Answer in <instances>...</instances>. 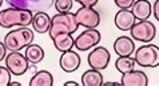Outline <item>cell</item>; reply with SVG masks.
<instances>
[{
	"instance_id": "cell-16",
	"label": "cell",
	"mask_w": 159,
	"mask_h": 86,
	"mask_svg": "<svg viewBox=\"0 0 159 86\" xmlns=\"http://www.w3.org/2000/svg\"><path fill=\"white\" fill-rule=\"evenodd\" d=\"M32 28L36 33H46L50 31V25H51V17L48 16L47 12H38L34 15L32 19Z\"/></svg>"
},
{
	"instance_id": "cell-1",
	"label": "cell",
	"mask_w": 159,
	"mask_h": 86,
	"mask_svg": "<svg viewBox=\"0 0 159 86\" xmlns=\"http://www.w3.org/2000/svg\"><path fill=\"white\" fill-rule=\"evenodd\" d=\"M32 12L19 10V8H6L0 12V27L12 28V27H27L32 23Z\"/></svg>"
},
{
	"instance_id": "cell-7",
	"label": "cell",
	"mask_w": 159,
	"mask_h": 86,
	"mask_svg": "<svg viewBox=\"0 0 159 86\" xmlns=\"http://www.w3.org/2000/svg\"><path fill=\"white\" fill-rule=\"evenodd\" d=\"M4 2L10 4V7L38 14V12H46L48 8H51L55 0H4Z\"/></svg>"
},
{
	"instance_id": "cell-20",
	"label": "cell",
	"mask_w": 159,
	"mask_h": 86,
	"mask_svg": "<svg viewBox=\"0 0 159 86\" xmlns=\"http://www.w3.org/2000/svg\"><path fill=\"white\" fill-rule=\"evenodd\" d=\"M54 84V77L47 70H39L30 81V86H51Z\"/></svg>"
},
{
	"instance_id": "cell-15",
	"label": "cell",
	"mask_w": 159,
	"mask_h": 86,
	"mask_svg": "<svg viewBox=\"0 0 159 86\" xmlns=\"http://www.w3.org/2000/svg\"><path fill=\"white\" fill-rule=\"evenodd\" d=\"M131 12L136 20H147L152 14V6L148 0H135L131 7Z\"/></svg>"
},
{
	"instance_id": "cell-2",
	"label": "cell",
	"mask_w": 159,
	"mask_h": 86,
	"mask_svg": "<svg viewBox=\"0 0 159 86\" xmlns=\"http://www.w3.org/2000/svg\"><path fill=\"white\" fill-rule=\"evenodd\" d=\"M34 42V32L27 27L14 29L4 37V45L10 52H19Z\"/></svg>"
},
{
	"instance_id": "cell-13",
	"label": "cell",
	"mask_w": 159,
	"mask_h": 86,
	"mask_svg": "<svg viewBox=\"0 0 159 86\" xmlns=\"http://www.w3.org/2000/svg\"><path fill=\"white\" fill-rule=\"evenodd\" d=\"M135 23L136 19L131 10H120L115 15V25L120 31H130Z\"/></svg>"
},
{
	"instance_id": "cell-27",
	"label": "cell",
	"mask_w": 159,
	"mask_h": 86,
	"mask_svg": "<svg viewBox=\"0 0 159 86\" xmlns=\"http://www.w3.org/2000/svg\"><path fill=\"white\" fill-rule=\"evenodd\" d=\"M152 14H154V16H155V19L159 21V0H155V3H154Z\"/></svg>"
},
{
	"instance_id": "cell-19",
	"label": "cell",
	"mask_w": 159,
	"mask_h": 86,
	"mask_svg": "<svg viewBox=\"0 0 159 86\" xmlns=\"http://www.w3.org/2000/svg\"><path fill=\"white\" fill-rule=\"evenodd\" d=\"M25 58L28 60L30 64L32 65H36L40 61H43L44 58V50L40 45H36V44H30L27 48H25Z\"/></svg>"
},
{
	"instance_id": "cell-22",
	"label": "cell",
	"mask_w": 159,
	"mask_h": 86,
	"mask_svg": "<svg viewBox=\"0 0 159 86\" xmlns=\"http://www.w3.org/2000/svg\"><path fill=\"white\" fill-rule=\"evenodd\" d=\"M54 6H55V10L58 11L59 14H64V12L71 11L74 2L72 0H55Z\"/></svg>"
},
{
	"instance_id": "cell-12",
	"label": "cell",
	"mask_w": 159,
	"mask_h": 86,
	"mask_svg": "<svg viewBox=\"0 0 159 86\" xmlns=\"http://www.w3.org/2000/svg\"><path fill=\"white\" fill-rule=\"evenodd\" d=\"M120 84L125 85V86H147L148 78H147V76H146L144 72L135 70L134 69V70L122 74Z\"/></svg>"
},
{
	"instance_id": "cell-5",
	"label": "cell",
	"mask_w": 159,
	"mask_h": 86,
	"mask_svg": "<svg viewBox=\"0 0 159 86\" xmlns=\"http://www.w3.org/2000/svg\"><path fill=\"white\" fill-rule=\"evenodd\" d=\"M131 37L140 42H151L157 34V28L148 20H136V23L130 29Z\"/></svg>"
},
{
	"instance_id": "cell-24",
	"label": "cell",
	"mask_w": 159,
	"mask_h": 86,
	"mask_svg": "<svg viewBox=\"0 0 159 86\" xmlns=\"http://www.w3.org/2000/svg\"><path fill=\"white\" fill-rule=\"evenodd\" d=\"M114 2L120 10H130L135 0H114Z\"/></svg>"
},
{
	"instance_id": "cell-6",
	"label": "cell",
	"mask_w": 159,
	"mask_h": 86,
	"mask_svg": "<svg viewBox=\"0 0 159 86\" xmlns=\"http://www.w3.org/2000/svg\"><path fill=\"white\" fill-rule=\"evenodd\" d=\"M6 68L12 76H23L30 69V62L20 52H10L6 56Z\"/></svg>"
},
{
	"instance_id": "cell-8",
	"label": "cell",
	"mask_w": 159,
	"mask_h": 86,
	"mask_svg": "<svg viewBox=\"0 0 159 86\" xmlns=\"http://www.w3.org/2000/svg\"><path fill=\"white\" fill-rule=\"evenodd\" d=\"M100 42V32L96 28H87L75 38L74 46L78 50H88Z\"/></svg>"
},
{
	"instance_id": "cell-29",
	"label": "cell",
	"mask_w": 159,
	"mask_h": 86,
	"mask_svg": "<svg viewBox=\"0 0 159 86\" xmlns=\"http://www.w3.org/2000/svg\"><path fill=\"white\" fill-rule=\"evenodd\" d=\"M3 2H4V0H0V7H2V4H3Z\"/></svg>"
},
{
	"instance_id": "cell-26",
	"label": "cell",
	"mask_w": 159,
	"mask_h": 86,
	"mask_svg": "<svg viewBox=\"0 0 159 86\" xmlns=\"http://www.w3.org/2000/svg\"><path fill=\"white\" fill-rule=\"evenodd\" d=\"M6 56H7V48H6V45H4V42L0 41V62L6 58Z\"/></svg>"
},
{
	"instance_id": "cell-4",
	"label": "cell",
	"mask_w": 159,
	"mask_h": 86,
	"mask_svg": "<svg viewBox=\"0 0 159 86\" xmlns=\"http://www.w3.org/2000/svg\"><path fill=\"white\" fill-rule=\"evenodd\" d=\"M135 62L143 68L159 66V48L152 44H146L135 50Z\"/></svg>"
},
{
	"instance_id": "cell-18",
	"label": "cell",
	"mask_w": 159,
	"mask_h": 86,
	"mask_svg": "<svg viewBox=\"0 0 159 86\" xmlns=\"http://www.w3.org/2000/svg\"><path fill=\"white\" fill-rule=\"evenodd\" d=\"M82 85L84 86H100L103 85V76L100 74V70L90 69L82 74Z\"/></svg>"
},
{
	"instance_id": "cell-28",
	"label": "cell",
	"mask_w": 159,
	"mask_h": 86,
	"mask_svg": "<svg viewBox=\"0 0 159 86\" xmlns=\"http://www.w3.org/2000/svg\"><path fill=\"white\" fill-rule=\"evenodd\" d=\"M64 85H74V86H78V84L75 82V81H68V82H66Z\"/></svg>"
},
{
	"instance_id": "cell-9",
	"label": "cell",
	"mask_w": 159,
	"mask_h": 86,
	"mask_svg": "<svg viewBox=\"0 0 159 86\" xmlns=\"http://www.w3.org/2000/svg\"><path fill=\"white\" fill-rule=\"evenodd\" d=\"M75 17L79 25L84 28H96L100 23V15L92 7H80L75 12Z\"/></svg>"
},
{
	"instance_id": "cell-10",
	"label": "cell",
	"mask_w": 159,
	"mask_h": 86,
	"mask_svg": "<svg viewBox=\"0 0 159 86\" xmlns=\"http://www.w3.org/2000/svg\"><path fill=\"white\" fill-rule=\"evenodd\" d=\"M110 58H111V54L110 52L104 48V46H96L95 49H92L90 52L87 57L88 65L92 69H96V70H103L108 66Z\"/></svg>"
},
{
	"instance_id": "cell-3",
	"label": "cell",
	"mask_w": 159,
	"mask_h": 86,
	"mask_svg": "<svg viewBox=\"0 0 159 86\" xmlns=\"http://www.w3.org/2000/svg\"><path fill=\"white\" fill-rule=\"evenodd\" d=\"M79 28V24L76 21L75 14L71 12H64V14H58L54 17H51V25H50V37L52 38L58 33H75Z\"/></svg>"
},
{
	"instance_id": "cell-25",
	"label": "cell",
	"mask_w": 159,
	"mask_h": 86,
	"mask_svg": "<svg viewBox=\"0 0 159 86\" xmlns=\"http://www.w3.org/2000/svg\"><path fill=\"white\" fill-rule=\"evenodd\" d=\"M76 3H79L82 7H94L99 0H75Z\"/></svg>"
},
{
	"instance_id": "cell-14",
	"label": "cell",
	"mask_w": 159,
	"mask_h": 86,
	"mask_svg": "<svg viewBox=\"0 0 159 86\" xmlns=\"http://www.w3.org/2000/svg\"><path fill=\"white\" fill-rule=\"evenodd\" d=\"M114 50L119 56H131L135 52L134 40L129 36H120L114 41Z\"/></svg>"
},
{
	"instance_id": "cell-21",
	"label": "cell",
	"mask_w": 159,
	"mask_h": 86,
	"mask_svg": "<svg viewBox=\"0 0 159 86\" xmlns=\"http://www.w3.org/2000/svg\"><path fill=\"white\" fill-rule=\"evenodd\" d=\"M135 64H136L135 60L131 58L130 56H119V58L115 62V68H116L118 72H120L122 74H125L127 72L134 70Z\"/></svg>"
},
{
	"instance_id": "cell-11",
	"label": "cell",
	"mask_w": 159,
	"mask_h": 86,
	"mask_svg": "<svg viewBox=\"0 0 159 86\" xmlns=\"http://www.w3.org/2000/svg\"><path fill=\"white\" fill-rule=\"evenodd\" d=\"M59 65L66 73H72L80 66V56L72 49L63 52L59 60Z\"/></svg>"
},
{
	"instance_id": "cell-23",
	"label": "cell",
	"mask_w": 159,
	"mask_h": 86,
	"mask_svg": "<svg viewBox=\"0 0 159 86\" xmlns=\"http://www.w3.org/2000/svg\"><path fill=\"white\" fill-rule=\"evenodd\" d=\"M11 82V72L6 66H0V86H7Z\"/></svg>"
},
{
	"instance_id": "cell-17",
	"label": "cell",
	"mask_w": 159,
	"mask_h": 86,
	"mask_svg": "<svg viewBox=\"0 0 159 86\" xmlns=\"http://www.w3.org/2000/svg\"><path fill=\"white\" fill-rule=\"evenodd\" d=\"M52 41H54V45L55 48L58 49L59 52H67V50H71L74 48V44H75V40L72 37L71 33H58L52 37Z\"/></svg>"
}]
</instances>
